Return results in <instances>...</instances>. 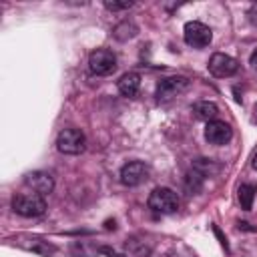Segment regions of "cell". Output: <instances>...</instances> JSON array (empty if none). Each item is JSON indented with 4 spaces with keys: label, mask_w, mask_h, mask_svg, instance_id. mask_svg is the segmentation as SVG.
Instances as JSON below:
<instances>
[{
    "label": "cell",
    "mask_w": 257,
    "mask_h": 257,
    "mask_svg": "<svg viewBox=\"0 0 257 257\" xmlns=\"http://www.w3.org/2000/svg\"><path fill=\"white\" fill-rule=\"evenodd\" d=\"M193 112H195V116L197 118H201V120H215V116L219 114V106L215 104V102H209V100H201V102H197L195 106H193Z\"/></svg>",
    "instance_id": "4fadbf2b"
},
{
    "label": "cell",
    "mask_w": 257,
    "mask_h": 257,
    "mask_svg": "<svg viewBox=\"0 0 257 257\" xmlns=\"http://www.w3.org/2000/svg\"><path fill=\"white\" fill-rule=\"evenodd\" d=\"M207 68H209V72H211L213 76H217V78H229V76H233V74L239 70V62H237L233 56H229V54L215 52V54L211 56Z\"/></svg>",
    "instance_id": "8992f818"
},
{
    "label": "cell",
    "mask_w": 257,
    "mask_h": 257,
    "mask_svg": "<svg viewBox=\"0 0 257 257\" xmlns=\"http://www.w3.org/2000/svg\"><path fill=\"white\" fill-rule=\"evenodd\" d=\"M255 112H257V104H255Z\"/></svg>",
    "instance_id": "ac0fdd59"
},
{
    "label": "cell",
    "mask_w": 257,
    "mask_h": 257,
    "mask_svg": "<svg viewBox=\"0 0 257 257\" xmlns=\"http://www.w3.org/2000/svg\"><path fill=\"white\" fill-rule=\"evenodd\" d=\"M147 203H149V209H153L155 213H161V215H171V213H175L179 209V197L169 187L153 189Z\"/></svg>",
    "instance_id": "7a4b0ae2"
},
{
    "label": "cell",
    "mask_w": 257,
    "mask_h": 257,
    "mask_svg": "<svg viewBox=\"0 0 257 257\" xmlns=\"http://www.w3.org/2000/svg\"><path fill=\"white\" fill-rule=\"evenodd\" d=\"M249 62H251V66H253V68L257 70V50H255V52L251 54V58H249Z\"/></svg>",
    "instance_id": "2e32d148"
},
{
    "label": "cell",
    "mask_w": 257,
    "mask_h": 257,
    "mask_svg": "<svg viewBox=\"0 0 257 257\" xmlns=\"http://www.w3.org/2000/svg\"><path fill=\"white\" fill-rule=\"evenodd\" d=\"M255 193H257V187L251 185V183H243V185L237 189V199H239V203H241V209L249 211V209L253 207Z\"/></svg>",
    "instance_id": "5bb4252c"
},
{
    "label": "cell",
    "mask_w": 257,
    "mask_h": 257,
    "mask_svg": "<svg viewBox=\"0 0 257 257\" xmlns=\"http://www.w3.org/2000/svg\"><path fill=\"white\" fill-rule=\"evenodd\" d=\"M88 68L96 76H106L116 68V56L108 48H96L88 56Z\"/></svg>",
    "instance_id": "5b68a950"
},
{
    "label": "cell",
    "mask_w": 257,
    "mask_h": 257,
    "mask_svg": "<svg viewBox=\"0 0 257 257\" xmlns=\"http://www.w3.org/2000/svg\"><path fill=\"white\" fill-rule=\"evenodd\" d=\"M84 147H86V137L80 128L70 126L60 131L56 137V149L64 155H78L84 151Z\"/></svg>",
    "instance_id": "3957f363"
},
{
    "label": "cell",
    "mask_w": 257,
    "mask_h": 257,
    "mask_svg": "<svg viewBox=\"0 0 257 257\" xmlns=\"http://www.w3.org/2000/svg\"><path fill=\"white\" fill-rule=\"evenodd\" d=\"M183 38H185V42H187L189 46H193V48H205V46L211 44L213 32H211V28H209L207 24H203V22H199V20H191V22H187L185 28H183Z\"/></svg>",
    "instance_id": "277c9868"
},
{
    "label": "cell",
    "mask_w": 257,
    "mask_h": 257,
    "mask_svg": "<svg viewBox=\"0 0 257 257\" xmlns=\"http://www.w3.org/2000/svg\"><path fill=\"white\" fill-rule=\"evenodd\" d=\"M253 169H257V155L253 157Z\"/></svg>",
    "instance_id": "e0dca14e"
},
{
    "label": "cell",
    "mask_w": 257,
    "mask_h": 257,
    "mask_svg": "<svg viewBox=\"0 0 257 257\" xmlns=\"http://www.w3.org/2000/svg\"><path fill=\"white\" fill-rule=\"evenodd\" d=\"M116 86H118V92L122 96L133 98V96H137V92L141 88V76L137 72H126V74H122L118 78V84Z\"/></svg>",
    "instance_id": "7c38bea8"
},
{
    "label": "cell",
    "mask_w": 257,
    "mask_h": 257,
    "mask_svg": "<svg viewBox=\"0 0 257 257\" xmlns=\"http://www.w3.org/2000/svg\"><path fill=\"white\" fill-rule=\"evenodd\" d=\"M12 211L22 217H40L46 211V201L38 193H18L12 199Z\"/></svg>",
    "instance_id": "6da1fadb"
},
{
    "label": "cell",
    "mask_w": 257,
    "mask_h": 257,
    "mask_svg": "<svg viewBox=\"0 0 257 257\" xmlns=\"http://www.w3.org/2000/svg\"><path fill=\"white\" fill-rule=\"evenodd\" d=\"M12 241H16V245H20V247H24V249H28V251H34V253H38V255H42V257H50V255H54V251H56L52 243H48V241H44V239H40V237L22 235V237H14Z\"/></svg>",
    "instance_id": "8fae6325"
},
{
    "label": "cell",
    "mask_w": 257,
    "mask_h": 257,
    "mask_svg": "<svg viewBox=\"0 0 257 257\" xmlns=\"http://www.w3.org/2000/svg\"><path fill=\"white\" fill-rule=\"evenodd\" d=\"M187 86H189V80L185 76H169V78H165V80L159 82V86H157V98L161 102H165V100L177 96L179 92H183Z\"/></svg>",
    "instance_id": "30bf717a"
},
{
    "label": "cell",
    "mask_w": 257,
    "mask_h": 257,
    "mask_svg": "<svg viewBox=\"0 0 257 257\" xmlns=\"http://www.w3.org/2000/svg\"><path fill=\"white\" fill-rule=\"evenodd\" d=\"M233 137V131L231 126L225 122V120H209L207 126H205V139L207 143L215 145V147H221V145H227Z\"/></svg>",
    "instance_id": "ba28073f"
},
{
    "label": "cell",
    "mask_w": 257,
    "mask_h": 257,
    "mask_svg": "<svg viewBox=\"0 0 257 257\" xmlns=\"http://www.w3.org/2000/svg\"><path fill=\"white\" fill-rule=\"evenodd\" d=\"M24 185L28 189H32V193H38V195H48L52 193L54 189V179L50 173H44V171H32L24 177Z\"/></svg>",
    "instance_id": "9c48e42d"
},
{
    "label": "cell",
    "mask_w": 257,
    "mask_h": 257,
    "mask_svg": "<svg viewBox=\"0 0 257 257\" xmlns=\"http://www.w3.org/2000/svg\"><path fill=\"white\" fill-rule=\"evenodd\" d=\"M149 179V165L143 161H131L120 169V183L124 187H137Z\"/></svg>",
    "instance_id": "52a82bcc"
},
{
    "label": "cell",
    "mask_w": 257,
    "mask_h": 257,
    "mask_svg": "<svg viewBox=\"0 0 257 257\" xmlns=\"http://www.w3.org/2000/svg\"><path fill=\"white\" fill-rule=\"evenodd\" d=\"M131 6H133L131 0H124V2H104V8H108V10H126Z\"/></svg>",
    "instance_id": "9a60e30c"
}]
</instances>
